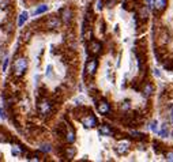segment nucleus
Instances as JSON below:
<instances>
[{
    "mask_svg": "<svg viewBox=\"0 0 173 162\" xmlns=\"http://www.w3.org/2000/svg\"><path fill=\"white\" fill-rule=\"evenodd\" d=\"M26 68H27V61H26V59H23V57L16 59L15 63H14V75L22 76L23 74L26 72Z\"/></svg>",
    "mask_w": 173,
    "mask_h": 162,
    "instance_id": "obj_1",
    "label": "nucleus"
},
{
    "mask_svg": "<svg viewBox=\"0 0 173 162\" xmlns=\"http://www.w3.org/2000/svg\"><path fill=\"white\" fill-rule=\"evenodd\" d=\"M52 110V104L48 101V99H41L38 102V113L41 116H46V114H49Z\"/></svg>",
    "mask_w": 173,
    "mask_h": 162,
    "instance_id": "obj_2",
    "label": "nucleus"
},
{
    "mask_svg": "<svg viewBox=\"0 0 173 162\" xmlns=\"http://www.w3.org/2000/svg\"><path fill=\"white\" fill-rule=\"evenodd\" d=\"M82 124L86 127V128H94V127L97 125V119H96V116H93L92 113L87 114L86 117H83V119H82Z\"/></svg>",
    "mask_w": 173,
    "mask_h": 162,
    "instance_id": "obj_3",
    "label": "nucleus"
},
{
    "mask_svg": "<svg viewBox=\"0 0 173 162\" xmlns=\"http://www.w3.org/2000/svg\"><path fill=\"white\" fill-rule=\"evenodd\" d=\"M97 66H98V61L96 60V59H92V60H89L87 61V64H86V74L87 75H94L96 71H97Z\"/></svg>",
    "mask_w": 173,
    "mask_h": 162,
    "instance_id": "obj_4",
    "label": "nucleus"
},
{
    "mask_svg": "<svg viewBox=\"0 0 173 162\" xmlns=\"http://www.w3.org/2000/svg\"><path fill=\"white\" fill-rule=\"evenodd\" d=\"M115 150H116V153L119 155L127 154L128 150H130V143H128V142H120V143H117V146H116Z\"/></svg>",
    "mask_w": 173,
    "mask_h": 162,
    "instance_id": "obj_5",
    "label": "nucleus"
},
{
    "mask_svg": "<svg viewBox=\"0 0 173 162\" xmlns=\"http://www.w3.org/2000/svg\"><path fill=\"white\" fill-rule=\"evenodd\" d=\"M97 109H98V112L101 114H108L110 112V105H109V102L108 101H99Z\"/></svg>",
    "mask_w": 173,
    "mask_h": 162,
    "instance_id": "obj_6",
    "label": "nucleus"
},
{
    "mask_svg": "<svg viewBox=\"0 0 173 162\" xmlns=\"http://www.w3.org/2000/svg\"><path fill=\"white\" fill-rule=\"evenodd\" d=\"M61 19H63L64 23H70L72 19V11L70 10L68 7L63 8V11H61Z\"/></svg>",
    "mask_w": 173,
    "mask_h": 162,
    "instance_id": "obj_7",
    "label": "nucleus"
},
{
    "mask_svg": "<svg viewBox=\"0 0 173 162\" xmlns=\"http://www.w3.org/2000/svg\"><path fill=\"white\" fill-rule=\"evenodd\" d=\"M59 26H60V19L57 16H51L46 20V27L48 29H57Z\"/></svg>",
    "mask_w": 173,
    "mask_h": 162,
    "instance_id": "obj_8",
    "label": "nucleus"
},
{
    "mask_svg": "<svg viewBox=\"0 0 173 162\" xmlns=\"http://www.w3.org/2000/svg\"><path fill=\"white\" fill-rule=\"evenodd\" d=\"M99 134L104 135V136H113V129L110 128L109 125L102 124L101 127H99Z\"/></svg>",
    "mask_w": 173,
    "mask_h": 162,
    "instance_id": "obj_9",
    "label": "nucleus"
},
{
    "mask_svg": "<svg viewBox=\"0 0 173 162\" xmlns=\"http://www.w3.org/2000/svg\"><path fill=\"white\" fill-rule=\"evenodd\" d=\"M101 49H102V45H101V42H98V41H93V42L90 44V52H92L93 55L99 53Z\"/></svg>",
    "mask_w": 173,
    "mask_h": 162,
    "instance_id": "obj_10",
    "label": "nucleus"
},
{
    "mask_svg": "<svg viewBox=\"0 0 173 162\" xmlns=\"http://www.w3.org/2000/svg\"><path fill=\"white\" fill-rule=\"evenodd\" d=\"M166 4H168V0H154L153 5L157 11H162L164 8H166Z\"/></svg>",
    "mask_w": 173,
    "mask_h": 162,
    "instance_id": "obj_11",
    "label": "nucleus"
},
{
    "mask_svg": "<svg viewBox=\"0 0 173 162\" xmlns=\"http://www.w3.org/2000/svg\"><path fill=\"white\" fill-rule=\"evenodd\" d=\"M27 16H29V14L26 13V11L20 13V15H19V18H18V26H19V27H22V26L25 25V22L27 20Z\"/></svg>",
    "mask_w": 173,
    "mask_h": 162,
    "instance_id": "obj_12",
    "label": "nucleus"
},
{
    "mask_svg": "<svg viewBox=\"0 0 173 162\" xmlns=\"http://www.w3.org/2000/svg\"><path fill=\"white\" fill-rule=\"evenodd\" d=\"M11 153H13V155H15V157H19V155L23 154V150L20 146H18V144H14L13 149H11Z\"/></svg>",
    "mask_w": 173,
    "mask_h": 162,
    "instance_id": "obj_13",
    "label": "nucleus"
},
{
    "mask_svg": "<svg viewBox=\"0 0 173 162\" xmlns=\"http://www.w3.org/2000/svg\"><path fill=\"white\" fill-rule=\"evenodd\" d=\"M48 11V5L46 4H41L40 7H37V10L34 11V15H40V14H44Z\"/></svg>",
    "mask_w": 173,
    "mask_h": 162,
    "instance_id": "obj_14",
    "label": "nucleus"
},
{
    "mask_svg": "<svg viewBox=\"0 0 173 162\" xmlns=\"http://www.w3.org/2000/svg\"><path fill=\"white\" fill-rule=\"evenodd\" d=\"M66 139H67V142H68V143H74L75 142V132L72 131V129H70V131L67 132Z\"/></svg>",
    "mask_w": 173,
    "mask_h": 162,
    "instance_id": "obj_15",
    "label": "nucleus"
},
{
    "mask_svg": "<svg viewBox=\"0 0 173 162\" xmlns=\"http://www.w3.org/2000/svg\"><path fill=\"white\" fill-rule=\"evenodd\" d=\"M75 153H77V150H75L74 147H68V149L66 150L67 158H68V160H72V158H74V155H75Z\"/></svg>",
    "mask_w": 173,
    "mask_h": 162,
    "instance_id": "obj_16",
    "label": "nucleus"
},
{
    "mask_svg": "<svg viewBox=\"0 0 173 162\" xmlns=\"http://www.w3.org/2000/svg\"><path fill=\"white\" fill-rule=\"evenodd\" d=\"M40 150L42 153H49L52 150V146L49 143H44V144H41V147H40Z\"/></svg>",
    "mask_w": 173,
    "mask_h": 162,
    "instance_id": "obj_17",
    "label": "nucleus"
},
{
    "mask_svg": "<svg viewBox=\"0 0 173 162\" xmlns=\"http://www.w3.org/2000/svg\"><path fill=\"white\" fill-rule=\"evenodd\" d=\"M147 15H149V13H147V8H140V13H139L140 19L146 20V18H147Z\"/></svg>",
    "mask_w": 173,
    "mask_h": 162,
    "instance_id": "obj_18",
    "label": "nucleus"
},
{
    "mask_svg": "<svg viewBox=\"0 0 173 162\" xmlns=\"http://www.w3.org/2000/svg\"><path fill=\"white\" fill-rule=\"evenodd\" d=\"M151 93H153V87H151V85H146V90H143V94H145L146 97H149Z\"/></svg>",
    "mask_w": 173,
    "mask_h": 162,
    "instance_id": "obj_19",
    "label": "nucleus"
},
{
    "mask_svg": "<svg viewBox=\"0 0 173 162\" xmlns=\"http://www.w3.org/2000/svg\"><path fill=\"white\" fill-rule=\"evenodd\" d=\"M165 160H166V161H171V162H173V151H168V153H165Z\"/></svg>",
    "mask_w": 173,
    "mask_h": 162,
    "instance_id": "obj_20",
    "label": "nucleus"
},
{
    "mask_svg": "<svg viewBox=\"0 0 173 162\" xmlns=\"http://www.w3.org/2000/svg\"><path fill=\"white\" fill-rule=\"evenodd\" d=\"M102 7H104V2H102V0H97L96 2V8L97 10H102Z\"/></svg>",
    "mask_w": 173,
    "mask_h": 162,
    "instance_id": "obj_21",
    "label": "nucleus"
},
{
    "mask_svg": "<svg viewBox=\"0 0 173 162\" xmlns=\"http://www.w3.org/2000/svg\"><path fill=\"white\" fill-rule=\"evenodd\" d=\"M160 135H161L162 138H166V136H168V129H166V125L162 127V131L160 132Z\"/></svg>",
    "mask_w": 173,
    "mask_h": 162,
    "instance_id": "obj_22",
    "label": "nucleus"
},
{
    "mask_svg": "<svg viewBox=\"0 0 173 162\" xmlns=\"http://www.w3.org/2000/svg\"><path fill=\"white\" fill-rule=\"evenodd\" d=\"M158 123L157 121H153V123H151V124H150V128H151V131H153V132H157V129H158Z\"/></svg>",
    "mask_w": 173,
    "mask_h": 162,
    "instance_id": "obj_23",
    "label": "nucleus"
},
{
    "mask_svg": "<svg viewBox=\"0 0 173 162\" xmlns=\"http://www.w3.org/2000/svg\"><path fill=\"white\" fill-rule=\"evenodd\" d=\"M7 66H8V57L4 59V63H3V71H5L7 70Z\"/></svg>",
    "mask_w": 173,
    "mask_h": 162,
    "instance_id": "obj_24",
    "label": "nucleus"
},
{
    "mask_svg": "<svg viewBox=\"0 0 173 162\" xmlns=\"http://www.w3.org/2000/svg\"><path fill=\"white\" fill-rule=\"evenodd\" d=\"M7 142V138H4V135H0V143Z\"/></svg>",
    "mask_w": 173,
    "mask_h": 162,
    "instance_id": "obj_25",
    "label": "nucleus"
},
{
    "mask_svg": "<svg viewBox=\"0 0 173 162\" xmlns=\"http://www.w3.org/2000/svg\"><path fill=\"white\" fill-rule=\"evenodd\" d=\"M123 108H124V109H128V108H130V101H125L124 105H123Z\"/></svg>",
    "mask_w": 173,
    "mask_h": 162,
    "instance_id": "obj_26",
    "label": "nucleus"
},
{
    "mask_svg": "<svg viewBox=\"0 0 173 162\" xmlns=\"http://www.w3.org/2000/svg\"><path fill=\"white\" fill-rule=\"evenodd\" d=\"M171 117H172V123H173V108H172V113H171Z\"/></svg>",
    "mask_w": 173,
    "mask_h": 162,
    "instance_id": "obj_27",
    "label": "nucleus"
}]
</instances>
